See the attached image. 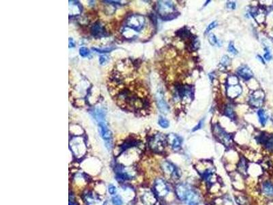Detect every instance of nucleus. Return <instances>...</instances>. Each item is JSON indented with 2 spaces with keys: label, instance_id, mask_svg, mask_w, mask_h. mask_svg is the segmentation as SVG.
Instances as JSON below:
<instances>
[{
  "label": "nucleus",
  "instance_id": "ea45409f",
  "mask_svg": "<svg viewBox=\"0 0 273 205\" xmlns=\"http://www.w3.org/2000/svg\"><path fill=\"white\" fill-rule=\"evenodd\" d=\"M272 122H273V115H272Z\"/></svg>",
  "mask_w": 273,
  "mask_h": 205
},
{
  "label": "nucleus",
  "instance_id": "4c0bfd02",
  "mask_svg": "<svg viewBox=\"0 0 273 205\" xmlns=\"http://www.w3.org/2000/svg\"><path fill=\"white\" fill-rule=\"evenodd\" d=\"M75 43L72 39H69V47H74Z\"/></svg>",
  "mask_w": 273,
  "mask_h": 205
},
{
  "label": "nucleus",
  "instance_id": "72a5a7b5",
  "mask_svg": "<svg viewBox=\"0 0 273 205\" xmlns=\"http://www.w3.org/2000/svg\"><path fill=\"white\" fill-rule=\"evenodd\" d=\"M217 26V22L216 21H213L210 23V24L208 26V28L206 29V32H209L211 30H212L215 28H216Z\"/></svg>",
  "mask_w": 273,
  "mask_h": 205
},
{
  "label": "nucleus",
  "instance_id": "423d86ee",
  "mask_svg": "<svg viewBox=\"0 0 273 205\" xmlns=\"http://www.w3.org/2000/svg\"><path fill=\"white\" fill-rule=\"evenodd\" d=\"M153 192L157 198L165 197L169 192V187L166 181L161 178H158L154 181Z\"/></svg>",
  "mask_w": 273,
  "mask_h": 205
},
{
  "label": "nucleus",
  "instance_id": "b1692460",
  "mask_svg": "<svg viewBox=\"0 0 273 205\" xmlns=\"http://www.w3.org/2000/svg\"><path fill=\"white\" fill-rule=\"evenodd\" d=\"M225 115L226 116L229 117L230 118L234 119L235 117V114H234V112L233 110V108L231 107V106L230 105H228V106L226 107L225 110Z\"/></svg>",
  "mask_w": 273,
  "mask_h": 205
},
{
  "label": "nucleus",
  "instance_id": "0eeeda50",
  "mask_svg": "<svg viewBox=\"0 0 273 205\" xmlns=\"http://www.w3.org/2000/svg\"><path fill=\"white\" fill-rule=\"evenodd\" d=\"M213 132L216 138L219 140L222 144H223L225 146H229L231 144L232 139H231V136L226 132L219 125L215 124L214 125Z\"/></svg>",
  "mask_w": 273,
  "mask_h": 205
},
{
  "label": "nucleus",
  "instance_id": "a878e982",
  "mask_svg": "<svg viewBox=\"0 0 273 205\" xmlns=\"http://www.w3.org/2000/svg\"><path fill=\"white\" fill-rule=\"evenodd\" d=\"M208 40H209L211 45L215 46L216 45H219V41L217 40L216 36L212 33H210L208 34Z\"/></svg>",
  "mask_w": 273,
  "mask_h": 205
},
{
  "label": "nucleus",
  "instance_id": "f257e3e1",
  "mask_svg": "<svg viewBox=\"0 0 273 205\" xmlns=\"http://www.w3.org/2000/svg\"><path fill=\"white\" fill-rule=\"evenodd\" d=\"M175 194L179 200L183 202H187L188 203L190 202H195L198 203L199 197L198 193L187 183H178L176 184L175 189Z\"/></svg>",
  "mask_w": 273,
  "mask_h": 205
},
{
  "label": "nucleus",
  "instance_id": "e433bc0d",
  "mask_svg": "<svg viewBox=\"0 0 273 205\" xmlns=\"http://www.w3.org/2000/svg\"><path fill=\"white\" fill-rule=\"evenodd\" d=\"M227 7L228 8H230V9H235V8H236V4H235L234 2H228L227 3Z\"/></svg>",
  "mask_w": 273,
  "mask_h": 205
},
{
  "label": "nucleus",
  "instance_id": "f704fd0d",
  "mask_svg": "<svg viewBox=\"0 0 273 205\" xmlns=\"http://www.w3.org/2000/svg\"><path fill=\"white\" fill-rule=\"evenodd\" d=\"M264 58H265L266 60H271V58H272V55H271V53H270V51L268 50H267V49H266V54H264Z\"/></svg>",
  "mask_w": 273,
  "mask_h": 205
},
{
  "label": "nucleus",
  "instance_id": "2eb2a0df",
  "mask_svg": "<svg viewBox=\"0 0 273 205\" xmlns=\"http://www.w3.org/2000/svg\"><path fill=\"white\" fill-rule=\"evenodd\" d=\"M242 92V88L239 84L233 85V86H227L226 94H227L228 97L231 99H236L241 95Z\"/></svg>",
  "mask_w": 273,
  "mask_h": 205
},
{
  "label": "nucleus",
  "instance_id": "f3484780",
  "mask_svg": "<svg viewBox=\"0 0 273 205\" xmlns=\"http://www.w3.org/2000/svg\"><path fill=\"white\" fill-rule=\"evenodd\" d=\"M155 197H157L154 192H146L142 196V200L145 205H154L156 202Z\"/></svg>",
  "mask_w": 273,
  "mask_h": 205
},
{
  "label": "nucleus",
  "instance_id": "ddd939ff",
  "mask_svg": "<svg viewBox=\"0 0 273 205\" xmlns=\"http://www.w3.org/2000/svg\"><path fill=\"white\" fill-rule=\"evenodd\" d=\"M167 142L169 143L170 146L174 150L178 151L179 149H180L183 144V138L180 136L176 134L170 133L167 136Z\"/></svg>",
  "mask_w": 273,
  "mask_h": 205
},
{
  "label": "nucleus",
  "instance_id": "a211bd4d",
  "mask_svg": "<svg viewBox=\"0 0 273 205\" xmlns=\"http://www.w3.org/2000/svg\"><path fill=\"white\" fill-rule=\"evenodd\" d=\"M92 35L94 36H97V37L104 36V35L105 34L103 28L102 27V25L100 24L98 22L96 23L95 24L93 25V27L92 28Z\"/></svg>",
  "mask_w": 273,
  "mask_h": 205
},
{
  "label": "nucleus",
  "instance_id": "2f4dec72",
  "mask_svg": "<svg viewBox=\"0 0 273 205\" xmlns=\"http://www.w3.org/2000/svg\"><path fill=\"white\" fill-rule=\"evenodd\" d=\"M108 192L111 195H115L116 194V187L112 184H110L108 187Z\"/></svg>",
  "mask_w": 273,
  "mask_h": 205
},
{
  "label": "nucleus",
  "instance_id": "f8f14e48",
  "mask_svg": "<svg viewBox=\"0 0 273 205\" xmlns=\"http://www.w3.org/2000/svg\"><path fill=\"white\" fill-rule=\"evenodd\" d=\"M258 142L262 144L270 151H273V136L264 133L258 137Z\"/></svg>",
  "mask_w": 273,
  "mask_h": 205
},
{
  "label": "nucleus",
  "instance_id": "c756f323",
  "mask_svg": "<svg viewBox=\"0 0 273 205\" xmlns=\"http://www.w3.org/2000/svg\"><path fill=\"white\" fill-rule=\"evenodd\" d=\"M228 51L230 52V53H231V54H234V55H236L238 54V51L236 50V48H235L234 45V43L232 42L230 43V45H229Z\"/></svg>",
  "mask_w": 273,
  "mask_h": 205
},
{
  "label": "nucleus",
  "instance_id": "bb28decb",
  "mask_svg": "<svg viewBox=\"0 0 273 205\" xmlns=\"http://www.w3.org/2000/svg\"><path fill=\"white\" fill-rule=\"evenodd\" d=\"M84 199L87 202V204H92L95 200V198L94 197V196L92 193H87V194L85 195Z\"/></svg>",
  "mask_w": 273,
  "mask_h": 205
},
{
  "label": "nucleus",
  "instance_id": "4be33fe9",
  "mask_svg": "<svg viewBox=\"0 0 273 205\" xmlns=\"http://www.w3.org/2000/svg\"><path fill=\"white\" fill-rule=\"evenodd\" d=\"M257 115H258V117H259V121H260V122L261 123V125H262V126L265 125L266 123V121H267V116H266L265 112H264V110H258Z\"/></svg>",
  "mask_w": 273,
  "mask_h": 205
},
{
  "label": "nucleus",
  "instance_id": "9d476101",
  "mask_svg": "<svg viewBox=\"0 0 273 205\" xmlns=\"http://www.w3.org/2000/svg\"><path fill=\"white\" fill-rule=\"evenodd\" d=\"M265 94L262 90H255L249 97V104L254 107H260L264 103Z\"/></svg>",
  "mask_w": 273,
  "mask_h": 205
},
{
  "label": "nucleus",
  "instance_id": "c85d7f7f",
  "mask_svg": "<svg viewBox=\"0 0 273 205\" xmlns=\"http://www.w3.org/2000/svg\"><path fill=\"white\" fill-rule=\"evenodd\" d=\"M79 54L82 57H87L90 54V51L86 47H81L79 49Z\"/></svg>",
  "mask_w": 273,
  "mask_h": 205
},
{
  "label": "nucleus",
  "instance_id": "20e7f679",
  "mask_svg": "<svg viewBox=\"0 0 273 205\" xmlns=\"http://www.w3.org/2000/svg\"><path fill=\"white\" fill-rule=\"evenodd\" d=\"M157 11L160 18L165 20L174 19L179 14L176 11L174 4L169 1L158 2L157 5Z\"/></svg>",
  "mask_w": 273,
  "mask_h": 205
},
{
  "label": "nucleus",
  "instance_id": "cd10ccee",
  "mask_svg": "<svg viewBox=\"0 0 273 205\" xmlns=\"http://www.w3.org/2000/svg\"><path fill=\"white\" fill-rule=\"evenodd\" d=\"M112 203L113 205H122L123 202L119 196H116L112 198Z\"/></svg>",
  "mask_w": 273,
  "mask_h": 205
},
{
  "label": "nucleus",
  "instance_id": "f03ea898",
  "mask_svg": "<svg viewBox=\"0 0 273 205\" xmlns=\"http://www.w3.org/2000/svg\"><path fill=\"white\" fill-rule=\"evenodd\" d=\"M94 118L98 122L100 135L105 142L107 148L111 150L112 147V137L110 130L109 129L105 121V113L103 111L97 109L94 111Z\"/></svg>",
  "mask_w": 273,
  "mask_h": 205
},
{
  "label": "nucleus",
  "instance_id": "1a4fd4ad",
  "mask_svg": "<svg viewBox=\"0 0 273 205\" xmlns=\"http://www.w3.org/2000/svg\"><path fill=\"white\" fill-rule=\"evenodd\" d=\"M177 95L178 97L184 101H191L193 97V86H180L177 88Z\"/></svg>",
  "mask_w": 273,
  "mask_h": 205
},
{
  "label": "nucleus",
  "instance_id": "c9c22d12",
  "mask_svg": "<svg viewBox=\"0 0 273 205\" xmlns=\"http://www.w3.org/2000/svg\"><path fill=\"white\" fill-rule=\"evenodd\" d=\"M107 57L105 56V55H101V56H100L99 61H100V63H101V64H105L107 62Z\"/></svg>",
  "mask_w": 273,
  "mask_h": 205
},
{
  "label": "nucleus",
  "instance_id": "dca6fc26",
  "mask_svg": "<svg viewBox=\"0 0 273 205\" xmlns=\"http://www.w3.org/2000/svg\"><path fill=\"white\" fill-rule=\"evenodd\" d=\"M237 73L238 74L240 77H242L243 80H249L250 79L253 77V72L251 71V70L249 68V67L246 66H240V68L238 69Z\"/></svg>",
  "mask_w": 273,
  "mask_h": 205
},
{
  "label": "nucleus",
  "instance_id": "4468645a",
  "mask_svg": "<svg viewBox=\"0 0 273 205\" xmlns=\"http://www.w3.org/2000/svg\"><path fill=\"white\" fill-rule=\"evenodd\" d=\"M157 102L159 110L163 114H167L169 112V106L165 100L162 91H158L157 93Z\"/></svg>",
  "mask_w": 273,
  "mask_h": 205
},
{
  "label": "nucleus",
  "instance_id": "7ed1b4c3",
  "mask_svg": "<svg viewBox=\"0 0 273 205\" xmlns=\"http://www.w3.org/2000/svg\"><path fill=\"white\" fill-rule=\"evenodd\" d=\"M146 24L145 17L141 14H132L126 20L125 27L123 32L131 31L133 37L136 36L137 32H140Z\"/></svg>",
  "mask_w": 273,
  "mask_h": 205
},
{
  "label": "nucleus",
  "instance_id": "6e6552de",
  "mask_svg": "<svg viewBox=\"0 0 273 205\" xmlns=\"http://www.w3.org/2000/svg\"><path fill=\"white\" fill-rule=\"evenodd\" d=\"M163 170L166 175L174 180L179 179L180 177V173L178 168L174 163L169 162V161H165L161 165Z\"/></svg>",
  "mask_w": 273,
  "mask_h": 205
},
{
  "label": "nucleus",
  "instance_id": "473e14b6",
  "mask_svg": "<svg viewBox=\"0 0 273 205\" xmlns=\"http://www.w3.org/2000/svg\"><path fill=\"white\" fill-rule=\"evenodd\" d=\"M204 121V119L201 120V121L199 122L198 124L194 128H193V129L192 130V131H193V132H194V131H197V130H199V129H201L202 126H203Z\"/></svg>",
  "mask_w": 273,
  "mask_h": 205
},
{
  "label": "nucleus",
  "instance_id": "7c9ffc66",
  "mask_svg": "<svg viewBox=\"0 0 273 205\" xmlns=\"http://www.w3.org/2000/svg\"><path fill=\"white\" fill-rule=\"evenodd\" d=\"M221 62V64H223V65L225 66H228L229 64H230V58H229L227 55H224V56L222 58Z\"/></svg>",
  "mask_w": 273,
  "mask_h": 205
},
{
  "label": "nucleus",
  "instance_id": "aec40b11",
  "mask_svg": "<svg viewBox=\"0 0 273 205\" xmlns=\"http://www.w3.org/2000/svg\"><path fill=\"white\" fill-rule=\"evenodd\" d=\"M214 175V172L211 169H207L202 174V178L208 183H211V180Z\"/></svg>",
  "mask_w": 273,
  "mask_h": 205
},
{
  "label": "nucleus",
  "instance_id": "6ab92c4d",
  "mask_svg": "<svg viewBox=\"0 0 273 205\" xmlns=\"http://www.w3.org/2000/svg\"><path fill=\"white\" fill-rule=\"evenodd\" d=\"M262 192L264 195L268 197L273 196V184L269 181H266L262 185Z\"/></svg>",
  "mask_w": 273,
  "mask_h": 205
},
{
  "label": "nucleus",
  "instance_id": "39448f33",
  "mask_svg": "<svg viewBox=\"0 0 273 205\" xmlns=\"http://www.w3.org/2000/svg\"><path fill=\"white\" fill-rule=\"evenodd\" d=\"M167 143V136H164L163 133L155 134L149 140V148L155 153H160L164 151Z\"/></svg>",
  "mask_w": 273,
  "mask_h": 205
},
{
  "label": "nucleus",
  "instance_id": "412c9836",
  "mask_svg": "<svg viewBox=\"0 0 273 205\" xmlns=\"http://www.w3.org/2000/svg\"><path fill=\"white\" fill-rule=\"evenodd\" d=\"M238 170L240 173L245 174L246 172V170H247V163H246V161L244 158H242L241 160L240 161L238 166Z\"/></svg>",
  "mask_w": 273,
  "mask_h": 205
},
{
  "label": "nucleus",
  "instance_id": "5701e85b",
  "mask_svg": "<svg viewBox=\"0 0 273 205\" xmlns=\"http://www.w3.org/2000/svg\"><path fill=\"white\" fill-rule=\"evenodd\" d=\"M239 84L238 78L235 75H231L227 79V86H233V85Z\"/></svg>",
  "mask_w": 273,
  "mask_h": 205
},
{
  "label": "nucleus",
  "instance_id": "58836bf2",
  "mask_svg": "<svg viewBox=\"0 0 273 205\" xmlns=\"http://www.w3.org/2000/svg\"><path fill=\"white\" fill-rule=\"evenodd\" d=\"M69 204L70 205H77V203H76L75 201H73V199H72V200H70Z\"/></svg>",
  "mask_w": 273,
  "mask_h": 205
},
{
  "label": "nucleus",
  "instance_id": "393cba45",
  "mask_svg": "<svg viewBox=\"0 0 273 205\" xmlns=\"http://www.w3.org/2000/svg\"><path fill=\"white\" fill-rule=\"evenodd\" d=\"M158 125H159L162 128L166 129L167 127H169V122L166 118H163L162 116H160L159 119H158Z\"/></svg>",
  "mask_w": 273,
  "mask_h": 205
},
{
  "label": "nucleus",
  "instance_id": "9b49d317",
  "mask_svg": "<svg viewBox=\"0 0 273 205\" xmlns=\"http://www.w3.org/2000/svg\"><path fill=\"white\" fill-rule=\"evenodd\" d=\"M74 141L77 144V146L72 142L70 144V147H71L73 153L76 156L83 155V154L86 153V148L83 140H81V138H76L74 140Z\"/></svg>",
  "mask_w": 273,
  "mask_h": 205
}]
</instances>
